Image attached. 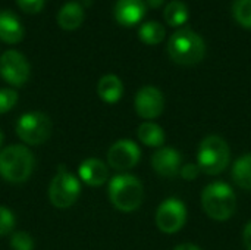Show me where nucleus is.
I'll use <instances>...</instances> for the list:
<instances>
[{"mask_svg": "<svg viewBox=\"0 0 251 250\" xmlns=\"http://www.w3.org/2000/svg\"><path fill=\"white\" fill-rule=\"evenodd\" d=\"M168 53L175 63L191 66L203 60L206 55V44L196 31L182 28L171 35L168 43Z\"/></svg>", "mask_w": 251, "mask_h": 250, "instance_id": "obj_1", "label": "nucleus"}, {"mask_svg": "<svg viewBox=\"0 0 251 250\" xmlns=\"http://www.w3.org/2000/svg\"><path fill=\"white\" fill-rule=\"evenodd\" d=\"M109 199L118 211L132 212L143 203L144 187L137 177L131 174H119L110 180Z\"/></svg>", "mask_w": 251, "mask_h": 250, "instance_id": "obj_2", "label": "nucleus"}, {"mask_svg": "<svg viewBox=\"0 0 251 250\" xmlns=\"http://www.w3.org/2000/svg\"><path fill=\"white\" fill-rule=\"evenodd\" d=\"M201 206L212 220L226 221L235 214L237 196L231 186L222 181H216L203 190Z\"/></svg>", "mask_w": 251, "mask_h": 250, "instance_id": "obj_3", "label": "nucleus"}, {"mask_svg": "<svg viewBox=\"0 0 251 250\" xmlns=\"http://www.w3.org/2000/svg\"><path fill=\"white\" fill-rule=\"evenodd\" d=\"M34 169V156L22 144H12L0 152V175L9 183L26 181Z\"/></svg>", "mask_w": 251, "mask_h": 250, "instance_id": "obj_4", "label": "nucleus"}, {"mask_svg": "<svg viewBox=\"0 0 251 250\" xmlns=\"http://www.w3.org/2000/svg\"><path fill=\"white\" fill-rule=\"evenodd\" d=\"M231 150L228 143L219 136L206 137L197 153V162L201 172L207 175H218L224 172L229 164Z\"/></svg>", "mask_w": 251, "mask_h": 250, "instance_id": "obj_5", "label": "nucleus"}, {"mask_svg": "<svg viewBox=\"0 0 251 250\" xmlns=\"http://www.w3.org/2000/svg\"><path fill=\"white\" fill-rule=\"evenodd\" d=\"M16 134L26 144H43L51 134V121L41 112H26L16 122Z\"/></svg>", "mask_w": 251, "mask_h": 250, "instance_id": "obj_6", "label": "nucleus"}, {"mask_svg": "<svg viewBox=\"0 0 251 250\" xmlns=\"http://www.w3.org/2000/svg\"><path fill=\"white\" fill-rule=\"evenodd\" d=\"M81 194L79 180L74 175L60 169L50 183L49 199L53 206L59 209H66L72 206Z\"/></svg>", "mask_w": 251, "mask_h": 250, "instance_id": "obj_7", "label": "nucleus"}, {"mask_svg": "<svg viewBox=\"0 0 251 250\" xmlns=\"http://www.w3.org/2000/svg\"><path fill=\"white\" fill-rule=\"evenodd\" d=\"M187 221L185 205L175 197L163 200L156 211V225L160 231L166 234H174L179 231Z\"/></svg>", "mask_w": 251, "mask_h": 250, "instance_id": "obj_8", "label": "nucleus"}, {"mask_svg": "<svg viewBox=\"0 0 251 250\" xmlns=\"http://www.w3.org/2000/svg\"><path fill=\"white\" fill-rule=\"evenodd\" d=\"M29 63L18 50H7L0 56V75L10 85L21 87L29 78Z\"/></svg>", "mask_w": 251, "mask_h": 250, "instance_id": "obj_9", "label": "nucleus"}, {"mask_svg": "<svg viewBox=\"0 0 251 250\" xmlns=\"http://www.w3.org/2000/svg\"><path fill=\"white\" fill-rule=\"evenodd\" d=\"M141 158V150L132 140L124 139L112 144L107 152V162L116 171H128L134 168Z\"/></svg>", "mask_w": 251, "mask_h": 250, "instance_id": "obj_10", "label": "nucleus"}, {"mask_svg": "<svg viewBox=\"0 0 251 250\" xmlns=\"http://www.w3.org/2000/svg\"><path fill=\"white\" fill-rule=\"evenodd\" d=\"M165 108L163 93L153 85H146L138 90L135 96V111L144 119L157 118Z\"/></svg>", "mask_w": 251, "mask_h": 250, "instance_id": "obj_11", "label": "nucleus"}, {"mask_svg": "<svg viewBox=\"0 0 251 250\" xmlns=\"http://www.w3.org/2000/svg\"><path fill=\"white\" fill-rule=\"evenodd\" d=\"M181 162L182 158L178 150L172 147H163L157 150L151 158V167L153 169L166 178H172L179 174L181 171Z\"/></svg>", "mask_w": 251, "mask_h": 250, "instance_id": "obj_12", "label": "nucleus"}, {"mask_svg": "<svg viewBox=\"0 0 251 250\" xmlns=\"http://www.w3.org/2000/svg\"><path fill=\"white\" fill-rule=\"evenodd\" d=\"M146 15L144 0H118L115 4V18L124 27H134Z\"/></svg>", "mask_w": 251, "mask_h": 250, "instance_id": "obj_13", "label": "nucleus"}, {"mask_svg": "<svg viewBox=\"0 0 251 250\" xmlns=\"http://www.w3.org/2000/svg\"><path fill=\"white\" fill-rule=\"evenodd\" d=\"M78 175H79L81 181L85 183L87 186L99 187V186H103L107 181L109 169L100 159L90 158V159H85L79 165Z\"/></svg>", "mask_w": 251, "mask_h": 250, "instance_id": "obj_14", "label": "nucleus"}, {"mask_svg": "<svg viewBox=\"0 0 251 250\" xmlns=\"http://www.w3.org/2000/svg\"><path fill=\"white\" fill-rule=\"evenodd\" d=\"M25 35L19 18L10 10H0V40L7 44H18Z\"/></svg>", "mask_w": 251, "mask_h": 250, "instance_id": "obj_15", "label": "nucleus"}, {"mask_svg": "<svg viewBox=\"0 0 251 250\" xmlns=\"http://www.w3.org/2000/svg\"><path fill=\"white\" fill-rule=\"evenodd\" d=\"M84 18L85 13L82 6L76 1H68L60 7L57 13V24L65 31H74L81 27Z\"/></svg>", "mask_w": 251, "mask_h": 250, "instance_id": "obj_16", "label": "nucleus"}, {"mask_svg": "<svg viewBox=\"0 0 251 250\" xmlns=\"http://www.w3.org/2000/svg\"><path fill=\"white\" fill-rule=\"evenodd\" d=\"M97 93L100 99L106 103H116L121 100L124 94V84L119 77L113 74H107L100 78L97 84Z\"/></svg>", "mask_w": 251, "mask_h": 250, "instance_id": "obj_17", "label": "nucleus"}, {"mask_svg": "<svg viewBox=\"0 0 251 250\" xmlns=\"http://www.w3.org/2000/svg\"><path fill=\"white\" fill-rule=\"evenodd\" d=\"M138 139L143 144L149 147H159L165 143L166 136L160 125L154 122H143L138 127Z\"/></svg>", "mask_w": 251, "mask_h": 250, "instance_id": "obj_18", "label": "nucleus"}, {"mask_svg": "<svg viewBox=\"0 0 251 250\" xmlns=\"http://www.w3.org/2000/svg\"><path fill=\"white\" fill-rule=\"evenodd\" d=\"M232 180L238 187L251 192V153H246L235 161L232 167Z\"/></svg>", "mask_w": 251, "mask_h": 250, "instance_id": "obj_19", "label": "nucleus"}, {"mask_svg": "<svg viewBox=\"0 0 251 250\" xmlns=\"http://www.w3.org/2000/svg\"><path fill=\"white\" fill-rule=\"evenodd\" d=\"M165 19L171 27H181L190 18L188 6L181 0H174L165 7Z\"/></svg>", "mask_w": 251, "mask_h": 250, "instance_id": "obj_20", "label": "nucleus"}, {"mask_svg": "<svg viewBox=\"0 0 251 250\" xmlns=\"http://www.w3.org/2000/svg\"><path fill=\"white\" fill-rule=\"evenodd\" d=\"M138 35H140V40L143 43L154 46V44H159L165 40L166 31H165V27L162 24L154 22V21H149V22L141 25Z\"/></svg>", "mask_w": 251, "mask_h": 250, "instance_id": "obj_21", "label": "nucleus"}, {"mask_svg": "<svg viewBox=\"0 0 251 250\" xmlns=\"http://www.w3.org/2000/svg\"><path fill=\"white\" fill-rule=\"evenodd\" d=\"M232 13L240 25L251 28V0H234Z\"/></svg>", "mask_w": 251, "mask_h": 250, "instance_id": "obj_22", "label": "nucleus"}, {"mask_svg": "<svg viewBox=\"0 0 251 250\" xmlns=\"http://www.w3.org/2000/svg\"><path fill=\"white\" fill-rule=\"evenodd\" d=\"M10 248L13 250H32L34 240L29 233L18 231V233H13L10 237Z\"/></svg>", "mask_w": 251, "mask_h": 250, "instance_id": "obj_23", "label": "nucleus"}, {"mask_svg": "<svg viewBox=\"0 0 251 250\" xmlns=\"http://www.w3.org/2000/svg\"><path fill=\"white\" fill-rule=\"evenodd\" d=\"M16 218L13 212L4 206H0V236H7L15 228Z\"/></svg>", "mask_w": 251, "mask_h": 250, "instance_id": "obj_24", "label": "nucleus"}, {"mask_svg": "<svg viewBox=\"0 0 251 250\" xmlns=\"http://www.w3.org/2000/svg\"><path fill=\"white\" fill-rule=\"evenodd\" d=\"M18 103V93L12 88H0V113H6Z\"/></svg>", "mask_w": 251, "mask_h": 250, "instance_id": "obj_25", "label": "nucleus"}, {"mask_svg": "<svg viewBox=\"0 0 251 250\" xmlns=\"http://www.w3.org/2000/svg\"><path fill=\"white\" fill-rule=\"evenodd\" d=\"M44 1L46 0H16L18 6L26 13H38L43 9Z\"/></svg>", "mask_w": 251, "mask_h": 250, "instance_id": "obj_26", "label": "nucleus"}, {"mask_svg": "<svg viewBox=\"0 0 251 250\" xmlns=\"http://www.w3.org/2000/svg\"><path fill=\"white\" fill-rule=\"evenodd\" d=\"M199 174H200V168H199V165L188 164V165H185V167L181 169V175H182V178H185V180H188V181L196 180V178L199 177Z\"/></svg>", "mask_w": 251, "mask_h": 250, "instance_id": "obj_27", "label": "nucleus"}, {"mask_svg": "<svg viewBox=\"0 0 251 250\" xmlns=\"http://www.w3.org/2000/svg\"><path fill=\"white\" fill-rule=\"evenodd\" d=\"M244 245L247 250H251V221L244 228Z\"/></svg>", "mask_w": 251, "mask_h": 250, "instance_id": "obj_28", "label": "nucleus"}, {"mask_svg": "<svg viewBox=\"0 0 251 250\" xmlns=\"http://www.w3.org/2000/svg\"><path fill=\"white\" fill-rule=\"evenodd\" d=\"M174 250H201L199 246L191 245V243H185V245H178Z\"/></svg>", "mask_w": 251, "mask_h": 250, "instance_id": "obj_29", "label": "nucleus"}, {"mask_svg": "<svg viewBox=\"0 0 251 250\" xmlns=\"http://www.w3.org/2000/svg\"><path fill=\"white\" fill-rule=\"evenodd\" d=\"M163 1L165 0H146V4L149 7H151V9H157V7H160L163 4Z\"/></svg>", "mask_w": 251, "mask_h": 250, "instance_id": "obj_30", "label": "nucleus"}, {"mask_svg": "<svg viewBox=\"0 0 251 250\" xmlns=\"http://www.w3.org/2000/svg\"><path fill=\"white\" fill-rule=\"evenodd\" d=\"M1 144H3V133L0 131V147H1Z\"/></svg>", "mask_w": 251, "mask_h": 250, "instance_id": "obj_31", "label": "nucleus"}]
</instances>
